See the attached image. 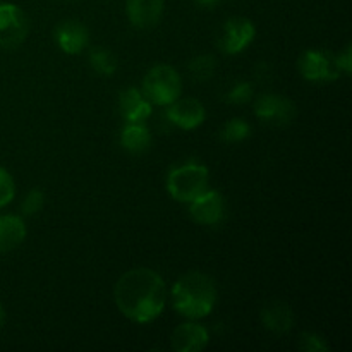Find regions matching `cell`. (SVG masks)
<instances>
[{
  "label": "cell",
  "mask_w": 352,
  "mask_h": 352,
  "mask_svg": "<svg viewBox=\"0 0 352 352\" xmlns=\"http://www.w3.org/2000/svg\"><path fill=\"white\" fill-rule=\"evenodd\" d=\"M113 301L127 320L150 323L164 313L167 285L164 277L151 268H133L117 280L113 287Z\"/></svg>",
  "instance_id": "obj_1"
},
{
  "label": "cell",
  "mask_w": 352,
  "mask_h": 352,
  "mask_svg": "<svg viewBox=\"0 0 352 352\" xmlns=\"http://www.w3.org/2000/svg\"><path fill=\"white\" fill-rule=\"evenodd\" d=\"M217 302L215 282L203 272L182 275L172 287V305L181 316L189 320L205 318Z\"/></svg>",
  "instance_id": "obj_2"
},
{
  "label": "cell",
  "mask_w": 352,
  "mask_h": 352,
  "mask_svg": "<svg viewBox=\"0 0 352 352\" xmlns=\"http://www.w3.org/2000/svg\"><path fill=\"white\" fill-rule=\"evenodd\" d=\"M210 172L201 164H182L172 168L167 175V191L175 201L191 203L208 189Z\"/></svg>",
  "instance_id": "obj_3"
},
{
  "label": "cell",
  "mask_w": 352,
  "mask_h": 352,
  "mask_svg": "<svg viewBox=\"0 0 352 352\" xmlns=\"http://www.w3.org/2000/svg\"><path fill=\"white\" fill-rule=\"evenodd\" d=\"M143 95L151 105H168L181 96V74L172 65L158 64L146 72L143 79Z\"/></svg>",
  "instance_id": "obj_4"
},
{
  "label": "cell",
  "mask_w": 352,
  "mask_h": 352,
  "mask_svg": "<svg viewBox=\"0 0 352 352\" xmlns=\"http://www.w3.org/2000/svg\"><path fill=\"white\" fill-rule=\"evenodd\" d=\"M299 74L311 82H330L342 74L337 65L336 55L325 50H306L298 60Z\"/></svg>",
  "instance_id": "obj_5"
},
{
  "label": "cell",
  "mask_w": 352,
  "mask_h": 352,
  "mask_svg": "<svg viewBox=\"0 0 352 352\" xmlns=\"http://www.w3.org/2000/svg\"><path fill=\"white\" fill-rule=\"evenodd\" d=\"M30 31L26 12L14 3H0V48L12 50L24 43Z\"/></svg>",
  "instance_id": "obj_6"
},
{
  "label": "cell",
  "mask_w": 352,
  "mask_h": 352,
  "mask_svg": "<svg viewBox=\"0 0 352 352\" xmlns=\"http://www.w3.org/2000/svg\"><path fill=\"white\" fill-rule=\"evenodd\" d=\"M254 24L248 17H230L223 23L219 36V48L223 54L237 55L246 50L254 40Z\"/></svg>",
  "instance_id": "obj_7"
},
{
  "label": "cell",
  "mask_w": 352,
  "mask_h": 352,
  "mask_svg": "<svg viewBox=\"0 0 352 352\" xmlns=\"http://www.w3.org/2000/svg\"><path fill=\"white\" fill-rule=\"evenodd\" d=\"M226 199L215 189H206L189 203V215L199 226H219L226 219Z\"/></svg>",
  "instance_id": "obj_8"
},
{
  "label": "cell",
  "mask_w": 352,
  "mask_h": 352,
  "mask_svg": "<svg viewBox=\"0 0 352 352\" xmlns=\"http://www.w3.org/2000/svg\"><path fill=\"white\" fill-rule=\"evenodd\" d=\"M254 113L258 119L272 124V126H287L294 119L296 107L285 96L265 93V95L258 96L256 103H254Z\"/></svg>",
  "instance_id": "obj_9"
},
{
  "label": "cell",
  "mask_w": 352,
  "mask_h": 352,
  "mask_svg": "<svg viewBox=\"0 0 352 352\" xmlns=\"http://www.w3.org/2000/svg\"><path fill=\"white\" fill-rule=\"evenodd\" d=\"M205 107L196 98H175L167 105V119L179 129H196L205 122Z\"/></svg>",
  "instance_id": "obj_10"
},
{
  "label": "cell",
  "mask_w": 352,
  "mask_h": 352,
  "mask_svg": "<svg viewBox=\"0 0 352 352\" xmlns=\"http://www.w3.org/2000/svg\"><path fill=\"white\" fill-rule=\"evenodd\" d=\"M54 36L58 48L69 55L81 54L89 43L88 28L78 19H65L58 23Z\"/></svg>",
  "instance_id": "obj_11"
},
{
  "label": "cell",
  "mask_w": 352,
  "mask_h": 352,
  "mask_svg": "<svg viewBox=\"0 0 352 352\" xmlns=\"http://www.w3.org/2000/svg\"><path fill=\"white\" fill-rule=\"evenodd\" d=\"M164 0H126L127 19L140 30H150L157 26L164 16Z\"/></svg>",
  "instance_id": "obj_12"
},
{
  "label": "cell",
  "mask_w": 352,
  "mask_h": 352,
  "mask_svg": "<svg viewBox=\"0 0 352 352\" xmlns=\"http://www.w3.org/2000/svg\"><path fill=\"white\" fill-rule=\"evenodd\" d=\"M210 342L208 330L195 322L179 325L172 333V349L175 352H198Z\"/></svg>",
  "instance_id": "obj_13"
},
{
  "label": "cell",
  "mask_w": 352,
  "mask_h": 352,
  "mask_svg": "<svg viewBox=\"0 0 352 352\" xmlns=\"http://www.w3.org/2000/svg\"><path fill=\"white\" fill-rule=\"evenodd\" d=\"M119 112L126 122H144L153 112V105L141 89L131 86L120 93Z\"/></svg>",
  "instance_id": "obj_14"
},
{
  "label": "cell",
  "mask_w": 352,
  "mask_h": 352,
  "mask_svg": "<svg viewBox=\"0 0 352 352\" xmlns=\"http://www.w3.org/2000/svg\"><path fill=\"white\" fill-rule=\"evenodd\" d=\"M260 316L265 329L274 333H287L294 327V313H292L291 306L278 299L268 301L261 308Z\"/></svg>",
  "instance_id": "obj_15"
},
{
  "label": "cell",
  "mask_w": 352,
  "mask_h": 352,
  "mask_svg": "<svg viewBox=\"0 0 352 352\" xmlns=\"http://www.w3.org/2000/svg\"><path fill=\"white\" fill-rule=\"evenodd\" d=\"M151 141V133L144 122H127L120 133V146L131 155L146 153Z\"/></svg>",
  "instance_id": "obj_16"
},
{
  "label": "cell",
  "mask_w": 352,
  "mask_h": 352,
  "mask_svg": "<svg viewBox=\"0 0 352 352\" xmlns=\"http://www.w3.org/2000/svg\"><path fill=\"white\" fill-rule=\"evenodd\" d=\"M26 239V223L17 215L0 217V253L16 250Z\"/></svg>",
  "instance_id": "obj_17"
},
{
  "label": "cell",
  "mask_w": 352,
  "mask_h": 352,
  "mask_svg": "<svg viewBox=\"0 0 352 352\" xmlns=\"http://www.w3.org/2000/svg\"><path fill=\"white\" fill-rule=\"evenodd\" d=\"M89 64L95 69V72L102 76H113L117 72V62L116 55L105 47H93L89 50Z\"/></svg>",
  "instance_id": "obj_18"
},
{
  "label": "cell",
  "mask_w": 352,
  "mask_h": 352,
  "mask_svg": "<svg viewBox=\"0 0 352 352\" xmlns=\"http://www.w3.org/2000/svg\"><path fill=\"white\" fill-rule=\"evenodd\" d=\"M251 136V127L250 124L244 119L234 117V119L227 120L223 127L220 129V138L226 143H241V141L248 140Z\"/></svg>",
  "instance_id": "obj_19"
},
{
  "label": "cell",
  "mask_w": 352,
  "mask_h": 352,
  "mask_svg": "<svg viewBox=\"0 0 352 352\" xmlns=\"http://www.w3.org/2000/svg\"><path fill=\"white\" fill-rule=\"evenodd\" d=\"M189 74L195 81H208L217 71V58L213 55H198L189 62Z\"/></svg>",
  "instance_id": "obj_20"
},
{
  "label": "cell",
  "mask_w": 352,
  "mask_h": 352,
  "mask_svg": "<svg viewBox=\"0 0 352 352\" xmlns=\"http://www.w3.org/2000/svg\"><path fill=\"white\" fill-rule=\"evenodd\" d=\"M43 205H45L43 191L38 188H33L30 192H28L26 198H24L23 205H21V212H23L26 217H33L41 212Z\"/></svg>",
  "instance_id": "obj_21"
},
{
  "label": "cell",
  "mask_w": 352,
  "mask_h": 352,
  "mask_svg": "<svg viewBox=\"0 0 352 352\" xmlns=\"http://www.w3.org/2000/svg\"><path fill=\"white\" fill-rule=\"evenodd\" d=\"M253 98V86L246 81H239L226 93V102L236 103V105H241V103H248Z\"/></svg>",
  "instance_id": "obj_22"
},
{
  "label": "cell",
  "mask_w": 352,
  "mask_h": 352,
  "mask_svg": "<svg viewBox=\"0 0 352 352\" xmlns=\"http://www.w3.org/2000/svg\"><path fill=\"white\" fill-rule=\"evenodd\" d=\"M16 196V184L9 172L0 167V208L9 205Z\"/></svg>",
  "instance_id": "obj_23"
},
{
  "label": "cell",
  "mask_w": 352,
  "mask_h": 352,
  "mask_svg": "<svg viewBox=\"0 0 352 352\" xmlns=\"http://www.w3.org/2000/svg\"><path fill=\"white\" fill-rule=\"evenodd\" d=\"M299 349L305 352H320L329 349V344L325 342L323 337H320L315 332H305L301 336V342H299Z\"/></svg>",
  "instance_id": "obj_24"
},
{
  "label": "cell",
  "mask_w": 352,
  "mask_h": 352,
  "mask_svg": "<svg viewBox=\"0 0 352 352\" xmlns=\"http://www.w3.org/2000/svg\"><path fill=\"white\" fill-rule=\"evenodd\" d=\"M336 60H337V65H339L340 72H344V74H351V71H352V50H351V45H347V47L344 48V50L340 52L339 55H336Z\"/></svg>",
  "instance_id": "obj_25"
},
{
  "label": "cell",
  "mask_w": 352,
  "mask_h": 352,
  "mask_svg": "<svg viewBox=\"0 0 352 352\" xmlns=\"http://www.w3.org/2000/svg\"><path fill=\"white\" fill-rule=\"evenodd\" d=\"M196 2H198L201 7H208V9H210V7L217 6V3H219L220 0H196Z\"/></svg>",
  "instance_id": "obj_26"
},
{
  "label": "cell",
  "mask_w": 352,
  "mask_h": 352,
  "mask_svg": "<svg viewBox=\"0 0 352 352\" xmlns=\"http://www.w3.org/2000/svg\"><path fill=\"white\" fill-rule=\"evenodd\" d=\"M3 322H6V309H3V306L0 305V330H2Z\"/></svg>",
  "instance_id": "obj_27"
}]
</instances>
